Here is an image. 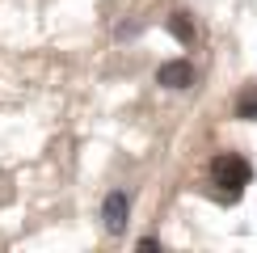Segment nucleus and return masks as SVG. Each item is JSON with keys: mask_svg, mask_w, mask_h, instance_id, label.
I'll use <instances>...</instances> for the list:
<instances>
[{"mask_svg": "<svg viewBox=\"0 0 257 253\" xmlns=\"http://www.w3.org/2000/svg\"><path fill=\"white\" fill-rule=\"evenodd\" d=\"M156 84H165V89H190L194 84V63L190 59H169L156 68Z\"/></svg>", "mask_w": 257, "mask_h": 253, "instance_id": "3", "label": "nucleus"}, {"mask_svg": "<svg viewBox=\"0 0 257 253\" xmlns=\"http://www.w3.org/2000/svg\"><path fill=\"white\" fill-rule=\"evenodd\" d=\"M169 30H173L177 42H194V21H190V13H173L169 17Z\"/></svg>", "mask_w": 257, "mask_h": 253, "instance_id": "4", "label": "nucleus"}, {"mask_svg": "<svg viewBox=\"0 0 257 253\" xmlns=\"http://www.w3.org/2000/svg\"><path fill=\"white\" fill-rule=\"evenodd\" d=\"M236 118H257V89H244L236 101Z\"/></svg>", "mask_w": 257, "mask_h": 253, "instance_id": "5", "label": "nucleus"}, {"mask_svg": "<svg viewBox=\"0 0 257 253\" xmlns=\"http://www.w3.org/2000/svg\"><path fill=\"white\" fill-rule=\"evenodd\" d=\"M211 177H215V186H223V190H240V186H249L253 169L236 152H219L215 161H211Z\"/></svg>", "mask_w": 257, "mask_h": 253, "instance_id": "1", "label": "nucleus"}, {"mask_svg": "<svg viewBox=\"0 0 257 253\" xmlns=\"http://www.w3.org/2000/svg\"><path fill=\"white\" fill-rule=\"evenodd\" d=\"M101 219H105V232H110V236H122L126 232V219H131V198H126V190H110V194H105Z\"/></svg>", "mask_w": 257, "mask_h": 253, "instance_id": "2", "label": "nucleus"}]
</instances>
